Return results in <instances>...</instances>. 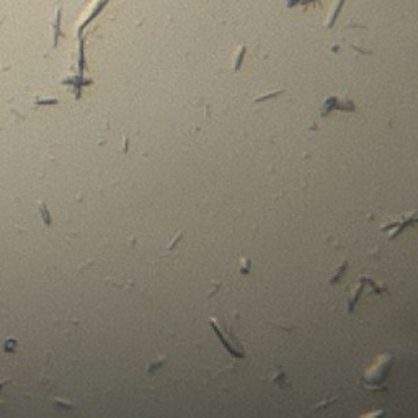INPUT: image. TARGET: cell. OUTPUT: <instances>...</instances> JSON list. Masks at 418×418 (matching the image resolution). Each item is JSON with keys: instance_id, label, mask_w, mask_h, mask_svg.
Listing matches in <instances>:
<instances>
[{"instance_id": "cell-1", "label": "cell", "mask_w": 418, "mask_h": 418, "mask_svg": "<svg viewBox=\"0 0 418 418\" xmlns=\"http://www.w3.org/2000/svg\"><path fill=\"white\" fill-rule=\"evenodd\" d=\"M244 56H245V46H240V49H239V52H237V59H235V66H234L235 70H237L239 67H240V64H242Z\"/></svg>"}, {"instance_id": "cell-2", "label": "cell", "mask_w": 418, "mask_h": 418, "mask_svg": "<svg viewBox=\"0 0 418 418\" xmlns=\"http://www.w3.org/2000/svg\"><path fill=\"white\" fill-rule=\"evenodd\" d=\"M343 2H345V0H338V3H337V7H335V10H333V15H332V18H330V22H328V28H332V26H333V22H335V18H337V15H338V12H340V8H342V5H343Z\"/></svg>"}, {"instance_id": "cell-3", "label": "cell", "mask_w": 418, "mask_h": 418, "mask_svg": "<svg viewBox=\"0 0 418 418\" xmlns=\"http://www.w3.org/2000/svg\"><path fill=\"white\" fill-rule=\"evenodd\" d=\"M281 92H283V90H278V92H270V93H266V95L257 97V98H255V102H265V100H270V98H273V97H276V95H279Z\"/></svg>"}]
</instances>
